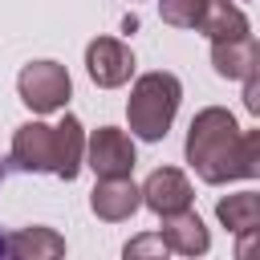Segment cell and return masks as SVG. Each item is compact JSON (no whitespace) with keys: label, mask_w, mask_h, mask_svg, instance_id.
Returning a JSON list of instances; mask_svg holds the SVG:
<instances>
[{"label":"cell","mask_w":260,"mask_h":260,"mask_svg":"<svg viewBox=\"0 0 260 260\" xmlns=\"http://www.w3.org/2000/svg\"><path fill=\"white\" fill-rule=\"evenodd\" d=\"M183 150L191 171L211 187L260 175V130H240L223 106H207L191 118Z\"/></svg>","instance_id":"cell-1"},{"label":"cell","mask_w":260,"mask_h":260,"mask_svg":"<svg viewBox=\"0 0 260 260\" xmlns=\"http://www.w3.org/2000/svg\"><path fill=\"white\" fill-rule=\"evenodd\" d=\"M81 162H85V130L73 114H65L61 126L24 122L12 134V167L20 171H37V175L45 171V175L73 183Z\"/></svg>","instance_id":"cell-2"},{"label":"cell","mask_w":260,"mask_h":260,"mask_svg":"<svg viewBox=\"0 0 260 260\" xmlns=\"http://www.w3.org/2000/svg\"><path fill=\"white\" fill-rule=\"evenodd\" d=\"M179 102H183V85H179L175 73H167V69L142 73L130 85V102H126L130 134H138L142 142L167 138V130H171V122L179 114Z\"/></svg>","instance_id":"cell-3"},{"label":"cell","mask_w":260,"mask_h":260,"mask_svg":"<svg viewBox=\"0 0 260 260\" xmlns=\"http://www.w3.org/2000/svg\"><path fill=\"white\" fill-rule=\"evenodd\" d=\"M16 93H20V102L32 114H53V110H65V102L73 93V81H69L65 65H57V61H32V65L20 69Z\"/></svg>","instance_id":"cell-4"},{"label":"cell","mask_w":260,"mask_h":260,"mask_svg":"<svg viewBox=\"0 0 260 260\" xmlns=\"http://www.w3.org/2000/svg\"><path fill=\"white\" fill-rule=\"evenodd\" d=\"M134 162H138V154H134V142H130L126 130L98 126L89 134V142H85V167L98 179H122V175L134 171Z\"/></svg>","instance_id":"cell-5"},{"label":"cell","mask_w":260,"mask_h":260,"mask_svg":"<svg viewBox=\"0 0 260 260\" xmlns=\"http://www.w3.org/2000/svg\"><path fill=\"white\" fill-rule=\"evenodd\" d=\"M85 69H89V81L102 85V89H118L130 81L134 73V53L118 41V37H93L85 45Z\"/></svg>","instance_id":"cell-6"},{"label":"cell","mask_w":260,"mask_h":260,"mask_svg":"<svg viewBox=\"0 0 260 260\" xmlns=\"http://www.w3.org/2000/svg\"><path fill=\"white\" fill-rule=\"evenodd\" d=\"M138 191H142V203H146L154 215L183 211V207H191V199H195L191 179H187L179 167H158V171H150Z\"/></svg>","instance_id":"cell-7"},{"label":"cell","mask_w":260,"mask_h":260,"mask_svg":"<svg viewBox=\"0 0 260 260\" xmlns=\"http://www.w3.org/2000/svg\"><path fill=\"white\" fill-rule=\"evenodd\" d=\"M89 207H93L98 219L122 223V219H130L142 207V191L130 183V175H122V179H98V187L89 195Z\"/></svg>","instance_id":"cell-8"},{"label":"cell","mask_w":260,"mask_h":260,"mask_svg":"<svg viewBox=\"0 0 260 260\" xmlns=\"http://www.w3.org/2000/svg\"><path fill=\"white\" fill-rule=\"evenodd\" d=\"M158 219H162L158 236H162L167 252H179V256H203V252L211 248V236H207L203 219H199L191 207L171 211V215H158Z\"/></svg>","instance_id":"cell-9"},{"label":"cell","mask_w":260,"mask_h":260,"mask_svg":"<svg viewBox=\"0 0 260 260\" xmlns=\"http://www.w3.org/2000/svg\"><path fill=\"white\" fill-rule=\"evenodd\" d=\"M211 65H215V73L228 77V81H240V77L256 73V69H260V45H256V37L244 32V37L211 41Z\"/></svg>","instance_id":"cell-10"},{"label":"cell","mask_w":260,"mask_h":260,"mask_svg":"<svg viewBox=\"0 0 260 260\" xmlns=\"http://www.w3.org/2000/svg\"><path fill=\"white\" fill-rule=\"evenodd\" d=\"M4 256H16V260H53V256H65V236H57L53 228H20V232L4 236Z\"/></svg>","instance_id":"cell-11"},{"label":"cell","mask_w":260,"mask_h":260,"mask_svg":"<svg viewBox=\"0 0 260 260\" xmlns=\"http://www.w3.org/2000/svg\"><path fill=\"white\" fill-rule=\"evenodd\" d=\"M195 28H199L203 37H211V41H228V37H244V32H252L244 8L232 4V0H207L203 12H199V24H195Z\"/></svg>","instance_id":"cell-12"},{"label":"cell","mask_w":260,"mask_h":260,"mask_svg":"<svg viewBox=\"0 0 260 260\" xmlns=\"http://www.w3.org/2000/svg\"><path fill=\"white\" fill-rule=\"evenodd\" d=\"M215 215L228 232H256L260 223V195L256 191H240V195H228L215 203Z\"/></svg>","instance_id":"cell-13"},{"label":"cell","mask_w":260,"mask_h":260,"mask_svg":"<svg viewBox=\"0 0 260 260\" xmlns=\"http://www.w3.org/2000/svg\"><path fill=\"white\" fill-rule=\"evenodd\" d=\"M203 4H207V0H158V16H162L171 28H195Z\"/></svg>","instance_id":"cell-14"},{"label":"cell","mask_w":260,"mask_h":260,"mask_svg":"<svg viewBox=\"0 0 260 260\" xmlns=\"http://www.w3.org/2000/svg\"><path fill=\"white\" fill-rule=\"evenodd\" d=\"M138 256H167V244L162 236H138L126 244V260H138Z\"/></svg>","instance_id":"cell-15"},{"label":"cell","mask_w":260,"mask_h":260,"mask_svg":"<svg viewBox=\"0 0 260 260\" xmlns=\"http://www.w3.org/2000/svg\"><path fill=\"white\" fill-rule=\"evenodd\" d=\"M256 73H260V69H256ZM256 73L240 77V81H244V106H248V114H260V81H256Z\"/></svg>","instance_id":"cell-16"},{"label":"cell","mask_w":260,"mask_h":260,"mask_svg":"<svg viewBox=\"0 0 260 260\" xmlns=\"http://www.w3.org/2000/svg\"><path fill=\"white\" fill-rule=\"evenodd\" d=\"M0 179H4V171H0ZM0 256H4V236H0Z\"/></svg>","instance_id":"cell-17"}]
</instances>
